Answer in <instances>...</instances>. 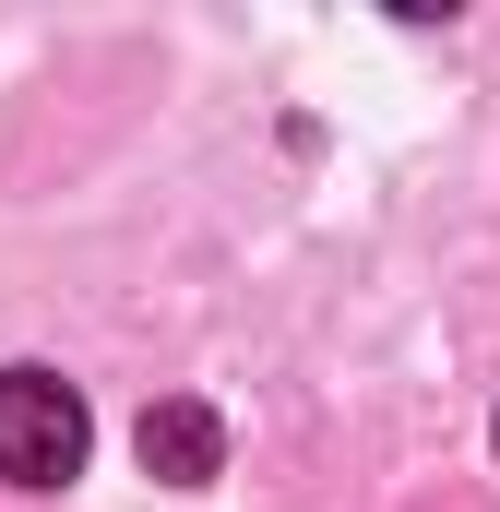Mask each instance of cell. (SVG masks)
Segmentation results:
<instances>
[{
    "label": "cell",
    "instance_id": "7a4b0ae2",
    "mask_svg": "<svg viewBox=\"0 0 500 512\" xmlns=\"http://www.w3.org/2000/svg\"><path fill=\"white\" fill-rule=\"evenodd\" d=\"M131 453H143V477L203 489V477L227 465V417H215L203 393H155V405H143V429H131Z\"/></svg>",
    "mask_w": 500,
    "mask_h": 512
},
{
    "label": "cell",
    "instance_id": "6da1fadb",
    "mask_svg": "<svg viewBox=\"0 0 500 512\" xmlns=\"http://www.w3.org/2000/svg\"><path fill=\"white\" fill-rule=\"evenodd\" d=\"M84 393L60 370H0V477L12 489H72L84 477Z\"/></svg>",
    "mask_w": 500,
    "mask_h": 512
}]
</instances>
